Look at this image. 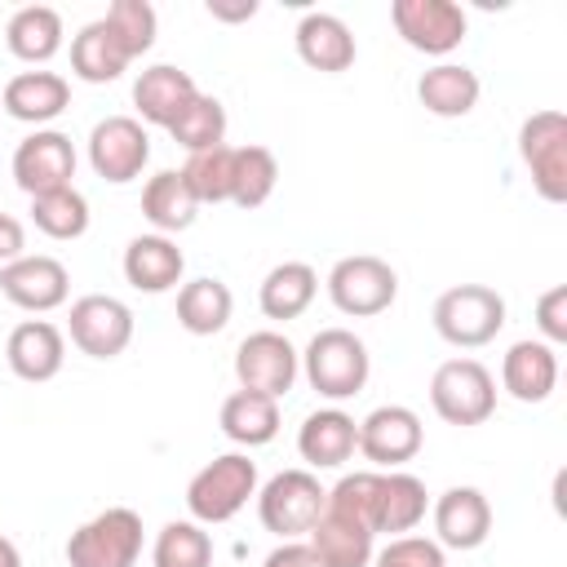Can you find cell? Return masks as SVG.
I'll list each match as a JSON object with an SVG mask.
<instances>
[{"instance_id": "33", "label": "cell", "mask_w": 567, "mask_h": 567, "mask_svg": "<svg viewBox=\"0 0 567 567\" xmlns=\"http://www.w3.org/2000/svg\"><path fill=\"white\" fill-rule=\"evenodd\" d=\"M168 137H173L186 155L226 146V106H221L213 93H195V97L177 111V120L168 124Z\"/></svg>"}, {"instance_id": "30", "label": "cell", "mask_w": 567, "mask_h": 567, "mask_svg": "<svg viewBox=\"0 0 567 567\" xmlns=\"http://www.w3.org/2000/svg\"><path fill=\"white\" fill-rule=\"evenodd\" d=\"M195 213H199V199L190 195L182 168H164L155 177H146L142 186V217L155 226V235H177L186 226H195Z\"/></svg>"}, {"instance_id": "38", "label": "cell", "mask_w": 567, "mask_h": 567, "mask_svg": "<svg viewBox=\"0 0 567 567\" xmlns=\"http://www.w3.org/2000/svg\"><path fill=\"white\" fill-rule=\"evenodd\" d=\"M102 22L115 31V40L124 44L128 58H142L155 44V31H159V18H155V9L146 0H115L102 13Z\"/></svg>"}, {"instance_id": "27", "label": "cell", "mask_w": 567, "mask_h": 567, "mask_svg": "<svg viewBox=\"0 0 567 567\" xmlns=\"http://www.w3.org/2000/svg\"><path fill=\"white\" fill-rule=\"evenodd\" d=\"M478 75L465 62H439L416 80V102L439 120H461L478 106Z\"/></svg>"}, {"instance_id": "20", "label": "cell", "mask_w": 567, "mask_h": 567, "mask_svg": "<svg viewBox=\"0 0 567 567\" xmlns=\"http://www.w3.org/2000/svg\"><path fill=\"white\" fill-rule=\"evenodd\" d=\"M501 385L518 403H545L558 385V350L545 346L540 337L514 341L501 359Z\"/></svg>"}, {"instance_id": "26", "label": "cell", "mask_w": 567, "mask_h": 567, "mask_svg": "<svg viewBox=\"0 0 567 567\" xmlns=\"http://www.w3.org/2000/svg\"><path fill=\"white\" fill-rule=\"evenodd\" d=\"M62 13L49 9V4H22L9 13L4 22V44L18 62H31V66H44L49 58H58L62 49Z\"/></svg>"}, {"instance_id": "16", "label": "cell", "mask_w": 567, "mask_h": 567, "mask_svg": "<svg viewBox=\"0 0 567 567\" xmlns=\"http://www.w3.org/2000/svg\"><path fill=\"white\" fill-rule=\"evenodd\" d=\"M4 359L18 381H31V385L53 381L66 363V337L49 319H22L4 341Z\"/></svg>"}, {"instance_id": "18", "label": "cell", "mask_w": 567, "mask_h": 567, "mask_svg": "<svg viewBox=\"0 0 567 567\" xmlns=\"http://www.w3.org/2000/svg\"><path fill=\"white\" fill-rule=\"evenodd\" d=\"M297 452L310 470H341L359 452V421L337 403L315 408L297 430Z\"/></svg>"}, {"instance_id": "42", "label": "cell", "mask_w": 567, "mask_h": 567, "mask_svg": "<svg viewBox=\"0 0 567 567\" xmlns=\"http://www.w3.org/2000/svg\"><path fill=\"white\" fill-rule=\"evenodd\" d=\"M261 567H319V563H315V554H310L306 540H284V545H275V549L266 554Z\"/></svg>"}, {"instance_id": "9", "label": "cell", "mask_w": 567, "mask_h": 567, "mask_svg": "<svg viewBox=\"0 0 567 567\" xmlns=\"http://www.w3.org/2000/svg\"><path fill=\"white\" fill-rule=\"evenodd\" d=\"M297 372H301V354L275 328L248 332L239 341V350H235V381H239V390H252V394H266V399H284L297 385Z\"/></svg>"}, {"instance_id": "36", "label": "cell", "mask_w": 567, "mask_h": 567, "mask_svg": "<svg viewBox=\"0 0 567 567\" xmlns=\"http://www.w3.org/2000/svg\"><path fill=\"white\" fill-rule=\"evenodd\" d=\"M31 221H35V230L49 235V239H80V235L89 230V199H84L75 186L35 195V199H31Z\"/></svg>"}, {"instance_id": "34", "label": "cell", "mask_w": 567, "mask_h": 567, "mask_svg": "<svg viewBox=\"0 0 567 567\" xmlns=\"http://www.w3.org/2000/svg\"><path fill=\"white\" fill-rule=\"evenodd\" d=\"M279 182V159L270 146H235V182H230V204L239 208H261L275 195Z\"/></svg>"}, {"instance_id": "21", "label": "cell", "mask_w": 567, "mask_h": 567, "mask_svg": "<svg viewBox=\"0 0 567 567\" xmlns=\"http://www.w3.org/2000/svg\"><path fill=\"white\" fill-rule=\"evenodd\" d=\"M292 40H297V58H301L310 71H323V75H341V71H350L354 58H359L354 35H350V27H346L337 13H319V9L306 13V18L297 22Z\"/></svg>"}, {"instance_id": "4", "label": "cell", "mask_w": 567, "mask_h": 567, "mask_svg": "<svg viewBox=\"0 0 567 567\" xmlns=\"http://www.w3.org/2000/svg\"><path fill=\"white\" fill-rule=\"evenodd\" d=\"M328 487L310 470H279L266 487H257V518L279 540H301L319 523Z\"/></svg>"}, {"instance_id": "17", "label": "cell", "mask_w": 567, "mask_h": 567, "mask_svg": "<svg viewBox=\"0 0 567 567\" xmlns=\"http://www.w3.org/2000/svg\"><path fill=\"white\" fill-rule=\"evenodd\" d=\"M306 545H310L319 567H368L372 554H377V532L323 501V514L310 527Z\"/></svg>"}, {"instance_id": "7", "label": "cell", "mask_w": 567, "mask_h": 567, "mask_svg": "<svg viewBox=\"0 0 567 567\" xmlns=\"http://www.w3.org/2000/svg\"><path fill=\"white\" fill-rule=\"evenodd\" d=\"M518 159L532 173V186L540 199L563 204L567 199V115L563 111H536L518 124Z\"/></svg>"}, {"instance_id": "12", "label": "cell", "mask_w": 567, "mask_h": 567, "mask_svg": "<svg viewBox=\"0 0 567 567\" xmlns=\"http://www.w3.org/2000/svg\"><path fill=\"white\" fill-rule=\"evenodd\" d=\"M66 332H71V346L80 354H89V359H115L133 341V310L120 297L89 292V297L71 301Z\"/></svg>"}, {"instance_id": "29", "label": "cell", "mask_w": 567, "mask_h": 567, "mask_svg": "<svg viewBox=\"0 0 567 567\" xmlns=\"http://www.w3.org/2000/svg\"><path fill=\"white\" fill-rule=\"evenodd\" d=\"M128 53H124V44L115 40V31L102 22V18H93V22H84L75 35H71V71L84 80V84H111V80H120L124 71H128Z\"/></svg>"}, {"instance_id": "6", "label": "cell", "mask_w": 567, "mask_h": 567, "mask_svg": "<svg viewBox=\"0 0 567 567\" xmlns=\"http://www.w3.org/2000/svg\"><path fill=\"white\" fill-rule=\"evenodd\" d=\"M430 408L447 425H483L496 412V377L478 359H447L430 377Z\"/></svg>"}, {"instance_id": "11", "label": "cell", "mask_w": 567, "mask_h": 567, "mask_svg": "<svg viewBox=\"0 0 567 567\" xmlns=\"http://www.w3.org/2000/svg\"><path fill=\"white\" fill-rule=\"evenodd\" d=\"M146 164H151V137H146L137 115H106V120L93 124V133H89V168L102 182L124 186V182L142 177Z\"/></svg>"}, {"instance_id": "37", "label": "cell", "mask_w": 567, "mask_h": 567, "mask_svg": "<svg viewBox=\"0 0 567 567\" xmlns=\"http://www.w3.org/2000/svg\"><path fill=\"white\" fill-rule=\"evenodd\" d=\"M182 177L199 204H230V182H235V146H213L195 151L182 164Z\"/></svg>"}, {"instance_id": "23", "label": "cell", "mask_w": 567, "mask_h": 567, "mask_svg": "<svg viewBox=\"0 0 567 567\" xmlns=\"http://www.w3.org/2000/svg\"><path fill=\"white\" fill-rule=\"evenodd\" d=\"M182 270H186V257L182 248L168 239V235H133L128 248H124V279L137 288V292H168L182 284Z\"/></svg>"}, {"instance_id": "31", "label": "cell", "mask_w": 567, "mask_h": 567, "mask_svg": "<svg viewBox=\"0 0 567 567\" xmlns=\"http://www.w3.org/2000/svg\"><path fill=\"white\" fill-rule=\"evenodd\" d=\"M230 315H235V297L221 279L199 275V279L177 288V323L190 337H217L230 323Z\"/></svg>"}, {"instance_id": "3", "label": "cell", "mask_w": 567, "mask_h": 567, "mask_svg": "<svg viewBox=\"0 0 567 567\" xmlns=\"http://www.w3.org/2000/svg\"><path fill=\"white\" fill-rule=\"evenodd\" d=\"M505 328V297L487 284H456L434 301V332L456 350H478Z\"/></svg>"}, {"instance_id": "10", "label": "cell", "mask_w": 567, "mask_h": 567, "mask_svg": "<svg viewBox=\"0 0 567 567\" xmlns=\"http://www.w3.org/2000/svg\"><path fill=\"white\" fill-rule=\"evenodd\" d=\"M390 22L403 35V44L425 58H447L452 49H461L470 31V18L456 0H394Z\"/></svg>"}, {"instance_id": "19", "label": "cell", "mask_w": 567, "mask_h": 567, "mask_svg": "<svg viewBox=\"0 0 567 567\" xmlns=\"http://www.w3.org/2000/svg\"><path fill=\"white\" fill-rule=\"evenodd\" d=\"M430 514H434V540L443 549H461V554L478 549L492 532V505L478 487H447L430 505Z\"/></svg>"}, {"instance_id": "24", "label": "cell", "mask_w": 567, "mask_h": 567, "mask_svg": "<svg viewBox=\"0 0 567 567\" xmlns=\"http://www.w3.org/2000/svg\"><path fill=\"white\" fill-rule=\"evenodd\" d=\"M195 93H199V89H195L190 71H182V66H173V62H155V66H146V71L133 80V106H137V115H142L146 124H159V128H168V124L177 120V111H182Z\"/></svg>"}, {"instance_id": "32", "label": "cell", "mask_w": 567, "mask_h": 567, "mask_svg": "<svg viewBox=\"0 0 567 567\" xmlns=\"http://www.w3.org/2000/svg\"><path fill=\"white\" fill-rule=\"evenodd\" d=\"M221 434L239 447H266L279 434V399L252 394V390H235L221 403Z\"/></svg>"}, {"instance_id": "35", "label": "cell", "mask_w": 567, "mask_h": 567, "mask_svg": "<svg viewBox=\"0 0 567 567\" xmlns=\"http://www.w3.org/2000/svg\"><path fill=\"white\" fill-rule=\"evenodd\" d=\"M151 563L155 567H213V536L195 518H173L155 532Z\"/></svg>"}, {"instance_id": "13", "label": "cell", "mask_w": 567, "mask_h": 567, "mask_svg": "<svg viewBox=\"0 0 567 567\" xmlns=\"http://www.w3.org/2000/svg\"><path fill=\"white\" fill-rule=\"evenodd\" d=\"M425 443V425L403 403H381L359 421V452L377 470H403Z\"/></svg>"}, {"instance_id": "41", "label": "cell", "mask_w": 567, "mask_h": 567, "mask_svg": "<svg viewBox=\"0 0 567 567\" xmlns=\"http://www.w3.org/2000/svg\"><path fill=\"white\" fill-rule=\"evenodd\" d=\"M22 252H27V230H22V221H18L13 213H0V266L18 261Z\"/></svg>"}, {"instance_id": "5", "label": "cell", "mask_w": 567, "mask_h": 567, "mask_svg": "<svg viewBox=\"0 0 567 567\" xmlns=\"http://www.w3.org/2000/svg\"><path fill=\"white\" fill-rule=\"evenodd\" d=\"M137 558H142V514L128 505H111L66 536L71 567H137Z\"/></svg>"}, {"instance_id": "44", "label": "cell", "mask_w": 567, "mask_h": 567, "mask_svg": "<svg viewBox=\"0 0 567 567\" xmlns=\"http://www.w3.org/2000/svg\"><path fill=\"white\" fill-rule=\"evenodd\" d=\"M0 567H22V554H18V545L9 536H0Z\"/></svg>"}, {"instance_id": "22", "label": "cell", "mask_w": 567, "mask_h": 567, "mask_svg": "<svg viewBox=\"0 0 567 567\" xmlns=\"http://www.w3.org/2000/svg\"><path fill=\"white\" fill-rule=\"evenodd\" d=\"M0 106H4V115H13L18 124H49V120H58L66 106H71V84H66V75H58V71H18L9 84H4V93H0Z\"/></svg>"}, {"instance_id": "2", "label": "cell", "mask_w": 567, "mask_h": 567, "mask_svg": "<svg viewBox=\"0 0 567 567\" xmlns=\"http://www.w3.org/2000/svg\"><path fill=\"white\" fill-rule=\"evenodd\" d=\"M252 496H257V461L248 452H221L186 483V509L199 527L230 523Z\"/></svg>"}, {"instance_id": "15", "label": "cell", "mask_w": 567, "mask_h": 567, "mask_svg": "<svg viewBox=\"0 0 567 567\" xmlns=\"http://www.w3.org/2000/svg\"><path fill=\"white\" fill-rule=\"evenodd\" d=\"M0 292L4 301H13L18 310H31V315H49L58 306H66V292H71V275L58 257H44V252H22L18 261L0 266Z\"/></svg>"}, {"instance_id": "1", "label": "cell", "mask_w": 567, "mask_h": 567, "mask_svg": "<svg viewBox=\"0 0 567 567\" xmlns=\"http://www.w3.org/2000/svg\"><path fill=\"white\" fill-rule=\"evenodd\" d=\"M301 372L319 399L341 403L368 385L372 354H368L363 337H354L350 328H319L301 350Z\"/></svg>"}, {"instance_id": "8", "label": "cell", "mask_w": 567, "mask_h": 567, "mask_svg": "<svg viewBox=\"0 0 567 567\" xmlns=\"http://www.w3.org/2000/svg\"><path fill=\"white\" fill-rule=\"evenodd\" d=\"M328 297L341 315L350 319H372L381 310L394 306L399 297V275L390 261L372 257V252H354V257H341L332 270H328Z\"/></svg>"}, {"instance_id": "39", "label": "cell", "mask_w": 567, "mask_h": 567, "mask_svg": "<svg viewBox=\"0 0 567 567\" xmlns=\"http://www.w3.org/2000/svg\"><path fill=\"white\" fill-rule=\"evenodd\" d=\"M368 567H447V558H443L439 540L408 532V536H390V545L377 549Z\"/></svg>"}, {"instance_id": "14", "label": "cell", "mask_w": 567, "mask_h": 567, "mask_svg": "<svg viewBox=\"0 0 567 567\" xmlns=\"http://www.w3.org/2000/svg\"><path fill=\"white\" fill-rule=\"evenodd\" d=\"M75 177V146L62 128H35L13 151V182L35 199L49 190L71 186Z\"/></svg>"}, {"instance_id": "40", "label": "cell", "mask_w": 567, "mask_h": 567, "mask_svg": "<svg viewBox=\"0 0 567 567\" xmlns=\"http://www.w3.org/2000/svg\"><path fill=\"white\" fill-rule=\"evenodd\" d=\"M536 328H540V341L554 346V350L567 341V284H554L549 292H540V301H536Z\"/></svg>"}, {"instance_id": "25", "label": "cell", "mask_w": 567, "mask_h": 567, "mask_svg": "<svg viewBox=\"0 0 567 567\" xmlns=\"http://www.w3.org/2000/svg\"><path fill=\"white\" fill-rule=\"evenodd\" d=\"M430 509V492L408 470H377V536H408Z\"/></svg>"}, {"instance_id": "28", "label": "cell", "mask_w": 567, "mask_h": 567, "mask_svg": "<svg viewBox=\"0 0 567 567\" xmlns=\"http://www.w3.org/2000/svg\"><path fill=\"white\" fill-rule=\"evenodd\" d=\"M315 292H319L315 266H306V261H279V266L266 270L261 288H257V306H261L266 319L288 323V319H301L310 310Z\"/></svg>"}, {"instance_id": "43", "label": "cell", "mask_w": 567, "mask_h": 567, "mask_svg": "<svg viewBox=\"0 0 567 567\" xmlns=\"http://www.w3.org/2000/svg\"><path fill=\"white\" fill-rule=\"evenodd\" d=\"M208 13H213L217 22H248V18L257 13V0H235V4H226V0H208Z\"/></svg>"}]
</instances>
